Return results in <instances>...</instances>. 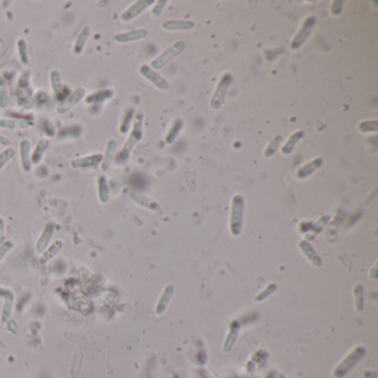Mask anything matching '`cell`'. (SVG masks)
<instances>
[{"mask_svg":"<svg viewBox=\"0 0 378 378\" xmlns=\"http://www.w3.org/2000/svg\"><path fill=\"white\" fill-rule=\"evenodd\" d=\"M142 123H143V113L142 111L139 110V111H136L135 116H134L133 127H132L131 133L129 134L127 141L124 142V145L122 146L121 150H120V152L117 155L118 164H123L129 160L134 147L138 145V142L142 139V136H143Z\"/></svg>","mask_w":378,"mask_h":378,"instance_id":"obj_1","label":"cell"},{"mask_svg":"<svg viewBox=\"0 0 378 378\" xmlns=\"http://www.w3.org/2000/svg\"><path fill=\"white\" fill-rule=\"evenodd\" d=\"M184 48H185L184 41L182 40L177 41L176 44H173L171 47L167 48L166 50L162 52L160 56L154 58L151 61V63H150L149 67L153 70L162 69L165 64L169 63L172 59H175L177 56H179L180 53L183 51Z\"/></svg>","mask_w":378,"mask_h":378,"instance_id":"obj_2","label":"cell"},{"mask_svg":"<svg viewBox=\"0 0 378 378\" xmlns=\"http://www.w3.org/2000/svg\"><path fill=\"white\" fill-rule=\"evenodd\" d=\"M232 80H233L232 76L230 74H224L221 77V79L217 86V89H215V91L213 93L211 102H210V107H211L213 110L220 109L222 105L224 104L227 90H229L231 86Z\"/></svg>","mask_w":378,"mask_h":378,"instance_id":"obj_3","label":"cell"},{"mask_svg":"<svg viewBox=\"0 0 378 378\" xmlns=\"http://www.w3.org/2000/svg\"><path fill=\"white\" fill-rule=\"evenodd\" d=\"M244 201L241 195H235L232 201L231 213V232L233 235H238L242 227Z\"/></svg>","mask_w":378,"mask_h":378,"instance_id":"obj_4","label":"cell"},{"mask_svg":"<svg viewBox=\"0 0 378 378\" xmlns=\"http://www.w3.org/2000/svg\"><path fill=\"white\" fill-rule=\"evenodd\" d=\"M86 89L85 88H77L71 92L68 97H65L63 100L60 101V104L57 106L56 111L58 115H65L68 113L73 108H75L79 102L85 98Z\"/></svg>","mask_w":378,"mask_h":378,"instance_id":"obj_5","label":"cell"},{"mask_svg":"<svg viewBox=\"0 0 378 378\" xmlns=\"http://www.w3.org/2000/svg\"><path fill=\"white\" fill-rule=\"evenodd\" d=\"M0 298L4 299L0 320H2L3 323H7L10 319L11 314H13L14 304H15V294L11 290L0 286Z\"/></svg>","mask_w":378,"mask_h":378,"instance_id":"obj_6","label":"cell"},{"mask_svg":"<svg viewBox=\"0 0 378 378\" xmlns=\"http://www.w3.org/2000/svg\"><path fill=\"white\" fill-rule=\"evenodd\" d=\"M154 4V0H139V2H135L133 5H131L129 8L123 11L121 16H120V19H121L122 22H129L131 20H133L134 18H136L146 9H148V7Z\"/></svg>","mask_w":378,"mask_h":378,"instance_id":"obj_7","label":"cell"},{"mask_svg":"<svg viewBox=\"0 0 378 378\" xmlns=\"http://www.w3.org/2000/svg\"><path fill=\"white\" fill-rule=\"evenodd\" d=\"M55 231H56V226L53 223H48L44 227L43 232H41L40 236L38 237L37 242H36V245H35L36 253L39 255L44 253V252L47 250V248L50 245V241L53 236V234H55Z\"/></svg>","mask_w":378,"mask_h":378,"instance_id":"obj_8","label":"cell"},{"mask_svg":"<svg viewBox=\"0 0 378 378\" xmlns=\"http://www.w3.org/2000/svg\"><path fill=\"white\" fill-rule=\"evenodd\" d=\"M139 71L142 77H145L146 79L151 82L154 87H157L158 89L162 90V91H165V90L169 89V83H167V81L164 79V78H162L159 74H157V71H154L153 69L150 68L149 65L147 64L141 65Z\"/></svg>","mask_w":378,"mask_h":378,"instance_id":"obj_9","label":"cell"},{"mask_svg":"<svg viewBox=\"0 0 378 378\" xmlns=\"http://www.w3.org/2000/svg\"><path fill=\"white\" fill-rule=\"evenodd\" d=\"M102 162V154L94 153L90 155H85V157L74 159L70 162V166L73 169H88V167H94Z\"/></svg>","mask_w":378,"mask_h":378,"instance_id":"obj_10","label":"cell"},{"mask_svg":"<svg viewBox=\"0 0 378 378\" xmlns=\"http://www.w3.org/2000/svg\"><path fill=\"white\" fill-rule=\"evenodd\" d=\"M314 25H315V19L312 17L304 21L301 30H299L298 33L295 36V38L293 39L292 44H291V48L293 50L298 49V48L305 43V40L310 37L312 29H313Z\"/></svg>","mask_w":378,"mask_h":378,"instance_id":"obj_11","label":"cell"},{"mask_svg":"<svg viewBox=\"0 0 378 378\" xmlns=\"http://www.w3.org/2000/svg\"><path fill=\"white\" fill-rule=\"evenodd\" d=\"M148 31L146 29H135L131 30V31H123L117 33L112 37L113 41H116L118 44H125V43H132V41H138L141 40L145 37H147Z\"/></svg>","mask_w":378,"mask_h":378,"instance_id":"obj_12","label":"cell"},{"mask_svg":"<svg viewBox=\"0 0 378 378\" xmlns=\"http://www.w3.org/2000/svg\"><path fill=\"white\" fill-rule=\"evenodd\" d=\"M31 143L28 139H23L19 143V151H20V161L21 167L25 172H30L32 169V162H31Z\"/></svg>","mask_w":378,"mask_h":378,"instance_id":"obj_13","label":"cell"},{"mask_svg":"<svg viewBox=\"0 0 378 378\" xmlns=\"http://www.w3.org/2000/svg\"><path fill=\"white\" fill-rule=\"evenodd\" d=\"M32 121H28L25 119H14V118H3L0 119V128L2 129H29L33 127Z\"/></svg>","mask_w":378,"mask_h":378,"instance_id":"obj_14","label":"cell"},{"mask_svg":"<svg viewBox=\"0 0 378 378\" xmlns=\"http://www.w3.org/2000/svg\"><path fill=\"white\" fill-rule=\"evenodd\" d=\"M117 147H118V143L115 139H111V140L108 141L107 147H106V151H105V154H102V162L100 164L102 172L108 171V169L110 167L113 159H115Z\"/></svg>","mask_w":378,"mask_h":378,"instance_id":"obj_15","label":"cell"},{"mask_svg":"<svg viewBox=\"0 0 378 378\" xmlns=\"http://www.w3.org/2000/svg\"><path fill=\"white\" fill-rule=\"evenodd\" d=\"M90 35H91V27L86 25L85 27L81 29V31L79 32V35H78V37L76 39V43H75V46H74V53H75V55L79 56L83 52V49H85Z\"/></svg>","mask_w":378,"mask_h":378,"instance_id":"obj_16","label":"cell"},{"mask_svg":"<svg viewBox=\"0 0 378 378\" xmlns=\"http://www.w3.org/2000/svg\"><path fill=\"white\" fill-rule=\"evenodd\" d=\"M62 248H63V242L60 241V239H57V241L51 243L44 253L40 255V259H39L40 263L47 264L48 262H50L53 257L57 256V254L62 250Z\"/></svg>","mask_w":378,"mask_h":378,"instance_id":"obj_17","label":"cell"},{"mask_svg":"<svg viewBox=\"0 0 378 378\" xmlns=\"http://www.w3.org/2000/svg\"><path fill=\"white\" fill-rule=\"evenodd\" d=\"M130 195H131V199L132 200H133L135 203H138V204H139V205H141L143 208H147L149 210H152V211H157V210H159L158 203L150 199V197H148L147 195L142 194L141 192L132 191Z\"/></svg>","mask_w":378,"mask_h":378,"instance_id":"obj_18","label":"cell"},{"mask_svg":"<svg viewBox=\"0 0 378 378\" xmlns=\"http://www.w3.org/2000/svg\"><path fill=\"white\" fill-rule=\"evenodd\" d=\"M98 199L100 203L106 204L110 200V188L106 176H100L98 178Z\"/></svg>","mask_w":378,"mask_h":378,"instance_id":"obj_19","label":"cell"},{"mask_svg":"<svg viewBox=\"0 0 378 378\" xmlns=\"http://www.w3.org/2000/svg\"><path fill=\"white\" fill-rule=\"evenodd\" d=\"M48 146H49V140L46 139V138H41V139H39L38 143L36 145L33 152L31 153L32 165L40 163L41 160H43V158H44L45 152L47 151Z\"/></svg>","mask_w":378,"mask_h":378,"instance_id":"obj_20","label":"cell"},{"mask_svg":"<svg viewBox=\"0 0 378 378\" xmlns=\"http://www.w3.org/2000/svg\"><path fill=\"white\" fill-rule=\"evenodd\" d=\"M50 83L52 91L55 93L56 97L59 99L61 98L63 93V82H62V77L61 74L58 70H52L50 74Z\"/></svg>","mask_w":378,"mask_h":378,"instance_id":"obj_21","label":"cell"},{"mask_svg":"<svg viewBox=\"0 0 378 378\" xmlns=\"http://www.w3.org/2000/svg\"><path fill=\"white\" fill-rule=\"evenodd\" d=\"M194 27V22L184 20H167L162 23V28L164 30H190Z\"/></svg>","mask_w":378,"mask_h":378,"instance_id":"obj_22","label":"cell"},{"mask_svg":"<svg viewBox=\"0 0 378 378\" xmlns=\"http://www.w3.org/2000/svg\"><path fill=\"white\" fill-rule=\"evenodd\" d=\"M303 135H304L303 131L294 132V133L289 138V140H287V142L285 143L284 147L282 148V153H283V154L292 153L294 148H295V146H296V143L302 139Z\"/></svg>","mask_w":378,"mask_h":378,"instance_id":"obj_23","label":"cell"},{"mask_svg":"<svg viewBox=\"0 0 378 378\" xmlns=\"http://www.w3.org/2000/svg\"><path fill=\"white\" fill-rule=\"evenodd\" d=\"M322 162H323V160L321 158H319V159H315L312 162H310L308 164L303 165L301 169H299V171L297 172V177L298 178H305V177L310 176L312 172H314L316 169H319V167L322 165Z\"/></svg>","mask_w":378,"mask_h":378,"instance_id":"obj_24","label":"cell"},{"mask_svg":"<svg viewBox=\"0 0 378 378\" xmlns=\"http://www.w3.org/2000/svg\"><path fill=\"white\" fill-rule=\"evenodd\" d=\"M17 49L18 55H19L20 62L25 65L29 64V57H28V46L25 39H18L17 41Z\"/></svg>","mask_w":378,"mask_h":378,"instance_id":"obj_25","label":"cell"},{"mask_svg":"<svg viewBox=\"0 0 378 378\" xmlns=\"http://www.w3.org/2000/svg\"><path fill=\"white\" fill-rule=\"evenodd\" d=\"M182 128H183V122L181 121V120H176L175 123H173L172 125L171 130L169 131V133H167L165 138V142L169 143V145L175 142L176 138L178 136V134L180 133V131H181Z\"/></svg>","mask_w":378,"mask_h":378,"instance_id":"obj_26","label":"cell"},{"mask_svg":"<svg viewBox=\"0 0 378 378\" xmlns=\"http://www.w3.org/2000/svg\"><path fill=\"white\" fill-rule=\"evenodd\" d=\"M16 155V150L11 147L6 148L4 151L0 152V170L4 169L5 165L8 163L9 161L14 159Z\"/></svg>","mask_w":378,"mask_h":378,"instance_id":"obj_27","label":"cell"},{"mask_svg":"<svg viewBox=\"0 0 378 378\" xmlns=\"http://www.w3.org/2000/svg\"><path fill=\"white\" fill-rule=\"evenodd\" d=\"M8 88L5 79H0V108L6 109L8 106Z\"/></svg>","mask_w":378,"mask_h":378,"instance_id":"obj_28","label":"cell"},{"mask_svg":"<svg viewBox=\"0 0 378 378\" xmlns=\"http://www.w3.org/2000/svg\"><path fill=\"white\" fill-rule=\"evenodd\" d=\"M282 139H283L282 135L278 134L277 136L274 138V139H272L271 142H269V145L267 146L265 152H264V155H265L266 158L272 157V155L275 154V152L278 151V148L280 147V143L282 142Z\"/></svg>","mask_w":378,"mask_h":378,"instance_id":"obj_29","label":"cell"},{"mask_svg":"<svg viewBox=\"0 0 378 378\" xmlns=\"http://www.w3.org/2000/svg\"><path fill=\"white\" fill-rule=\"evenodd\" d=\"M15 248V243L11 239H6L5 242L0 244V262H2L6 255H7L10 251H13Z\"/></svg>","mask_w":378,"mask_h":378,"instance_id":"obj_30","label":"cell"},{"mask_svg":"<svg viewBox=\"0 0 378 378\" xmlns=\"http://www.w3.org/2000/svg\"><path fill=\"white\" fill-rule=\"evenodd\" d=\"M378 123L376 120L373 121H364L358 125V130L361 132H376Z\"/></svg>","mask_w":378,"mask_h":378,"instance_id":"obj_31","label":"cell"},{"mask_svg":"<svg viewBox=\"0 0 378 378\" xmlns=\"http://www.w3.org/2000/svg\"><path fill=\"white\" fill-rule=\"evenodd\" d=\"M132 118H133V110H129L127 112V115H125V117H124L123 122L121 123V125H120V133L124 134L125 132L129 131Z\"/></svg>","mask_w":378,"mask_h":378,"instance_id":"obj_32","label":"cell"},{"mask_svg":"<svg viewBox=\"0 0 378 378\" xmlns=\"http://www.w3.org/2000/svg\"><path fill=\"white\" fill-rule=\"evenodd\" d=\"M166 4H167V0H159V2L155 3V6L152 8V15L154 17H159L162 13V10L164 9Z\"/></svg>","mask_w":378,"mask_h":378,"instance_id":"obj_33","label":"cell"},{"mask_svg":"<svg viewBox=\"0 0 378 378\" xmlns=\"http://www.w3.org/2000/svg\"><path fill=\"white\" fill-rule=\"evenodd\" d=\"M6 241V222L0 217V244Z\"/></svg>","mask_w":378,"mask_h":378,"instance_id":"obj_34","label":"cell"},{"mask_svg":"<svg viewBox=\"0 0 378 378\" xmlns=\"http://www.w3.org/2000/svg\"><path fill=\"white\" fill-rule=\"evenodd\" d=\"M0 146H3V147H11V142H10V140L8 139V138H6L5 135H3V134H0Z\"/></svg>","mask_w":378,"mask_h":378,"instance_id":"obj_35","label":"cell"}]
</instances>
